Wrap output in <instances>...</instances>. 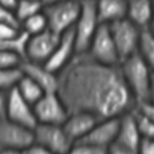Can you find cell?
<instances>
[{"label": "cell", "mask_w": 154, "mask_h": 154, "mask_svg": "<svg viewBox=\"0 0 154 154\" xmlns=\"http://www.w3.org/2000/svg\"><path fill=\"white\" fill-rule=\"evenodd\" d=\"M57 93L70 113L88 112L99 119L117 118L136 107L120 65L99 63L87 53L76 54L58 72Z\"/></svg>", "instance_id": "cell-1"}, {"label": "cell", "mask_w": 154, "mask_h": 154, "mask_svg": "<svg viewBox=\"0 0 154 154\" xmlns=\"http://www.w3.org/2000/svg\"><path fill=\"white\" fill-rule=\"evenodd\" d=\"M119 65L125 83L131 91L136 105L148 101L153 75V70L149 67V65L138 53L122 60Z\"/></svg>", "instance_id": "cell-2"}, {"label": "cell", "mask_w": 154, "mask_h": 154, "mask_svg": "<svg viewBox=\"0 0 154 154\" xmlns=\"http://www.w3.org/2000/svg\"><path fill=\"white\" fill-rule=\"evenodd\" d=\"M100 24L96 0H81V12L73 26L77 54L87 53Z\"/></svg>", "instance_id": "cell-3"}, {"label": "cell", "mask_w": 154, "mask_h": 154, "mask_svg": "<svg viewBox=\"0 0 154 154\" xmlns=\"http://www.w3.org/2000/svg\"><path fill=\"white\" fill-rule=\"evenodd\" d=\"M48 20V28L61 35L73 28L81 12L79 0H61L53 5L43 7Z\"/></svg>", "instance_id": "cell-4"}, {"label": "cell", "mask_w": 154, "mask_h": 154, "mask_svg": "<svg viewBox=\"0 0 154 154\" xmlns=\"http://www.w3.org/2000/svg\"><path fill=\"white\" fill-rule=\"evenodd\" d=\"M108 25H109L114 43L118 49L120 61L137 53L141 31H142L140 26L132 23L129 18L119 19Z\"/></svg>", "instance_id": "cell-5"}, {"label": "cell", "mask_w": 154, "mask_h": 154, "mask_svg": "<svg viewBox=\"0 0 154 154\" xmlns=\"http://www.w3.org/2000/svg\"><path fill=\"white\" fill-rule=\"evenodd\" d=\"M87 54L94 60L106 65L120 64V57L108 24H100L90 42Z\"/></svg>", "instance_id": "cell-6"}, {"label": "cell", "mask_w": 154, "mask_h": 154, "mask_svg": "<svg viewBox=\"0 0 154 154\" xmlns=\"http://www.w3.org/2000/svg\"><path fill=\"white\" fill-rule=\"evenodd\" d=\"M34 111L37 124H59L63 125L70 112L57 91H47L34 103Z\"/></svg>", "instance_id": "cell-7"}, {"label": "cell", "mask_w": 154, "mask_h": 154, "mask_svg": "<svg viewBox=\"0 0 154 154\" xmlns=\"http://www.w3.org/2000/svg\"><path fill=\"white\" fill-rule=\"evenodd\" d=\"M34 142V129L14 123L6 117L0 119V150L28 149Z\"/></svg>", "instance_id": "cell-8"}, {"label": "cell", "mask_w": 154, "mask_h": 154, "mask_svg": "<svg viewBox=\"0 0 154 154\" xmlns=\"http://www.w3.org/2000/svg\"><path fill=\"white\" fill-rule=\"evenodd\" d=\"M35 143L41 144L55 154H66L73 142L69 138L63 125L38 123L34 128Z\"/></svg>", "instance_id": "cell-9"}, {"label": "cell", "mask_w": 154, "mask_h": 154, "mask_svg": "<svg viewBox=\"0 0 154 154\" xmlns=\"http://www.w3.org/2000/svg\"><path fill=\"white\" fill-rule=\"evenodd\" d=\"M60 36L61 35L54 32L49 28L43 30L42 32L30 35L26 45L25 59L45 64L51 58L55 47L58 46Z\"/></svg>", "instance_id": "cell-10"}, {"label": "cell", "mask_w": 154, "mask_h": 154, "mask_svg": "<svg viewBox=\"0 0 154 154\" xmlns=\"http://www.w3.org/2000/svg\"><path fill=\"white\" fill-rule=\"evenodd\" d=\"M6 118L20 125L28 126L30 129H34L37 125L34 105L30 103L28 100H25L19 94L16 87L8 90Z\"/></svg>", "instance_id": "cell-11"}, {"label": "cell", "mask_w": 154, "mask_h": 154, "mask_svg": "<svg viewBox=\"0 0 154 154\" xmlns=\"http://www.w3.org/2000/svg\"><path fill=\"white\" fill-rule=\"evenodd\" d=\"M76 54L77 52L75 41V29L71 28L64 34H61L58 46L55 47L51 58L45 63V65L49 70L58 73L72 60V58Z\"/></svg>", "instance_id": "cell-12"}, {"label": "cell", "mask_w": 154, "mask_h": 154, "mask_svg": "<svg viewBox=\"0 0 154 154\" xmlns=\"http://www.w3.org/2000/svg\"><path fill=\"white\" fill-rule=\"evenodd\" d=\"M118 128H119V117L100 119L88 132V135L78 142H85L97 147L108 148L117 138Z\"/></svg>", "instance_id": "cell-13"}, {"label": "cell", "mask_w": 154, "mask_h": 154, "mask_svg": "<svg viewBox=\"0 0 154 154\" xmlns=\"http://www.w3.org/2000/svg\"><path fill=\"white\" fill-rule=\"evenodd\" d=\"M97 120L100 119L88 112H71L64 122L63 128L69 138L75 143L84 138L93 129V126L97 123Z\"/></svg>", "instance_id": "cell-14"}, {"label": "cell", "mask_w": 154, "mask_h": 154, "mask_svg": "<svg viewBox=\"0 0 154 154\" xmlns=\"http://www.w3.org/2000/svg\"><path fill=\"white\" fill-rule=\"evenodd\" d=\"M24 75L31 77L37 82L45 91H57L58 89V73L49 70L42 63H35L31 60H24L20 65Z\"/></svg>", "instance_id": "cell-15"}, {"label": "cell", "mask_w": 154, "mask_h": 154, "mask_svg": "<svg viewBox=\"0 0 154 154\" xmlns=\"http://www.w3.org/2000/svg\"><path fill=\"white\" fill-rule=\"evenodd\" d=\"M141 141H142V135L140 132V129L134 114V109L120 116L116 142H119L124 146H128L130 148L138 150Z\"/></svg>", "instance_id": "cell-16"}, {"label": "cell", "mask_w": 154, "mask_h": 154, "mask_svg": "<svg viewBox=\"0 0 154 154\" xmlns=\"http://www.w3.org/2000/svg\"><path fill=\"white\" fill-rule=\"evenodd\" d=\"M96 11L100 23L111 24L126 18L128 0H96Z\"/></svg>", "instance_id": "cell-17"}, {"label": "cell", "mask_w": 154, "mask_h": 154, "mask_svg": "<svg viewBox=\"0 0 154 154\" xmlns=\"http://www.w3.org/2000/svg\"><path fill=\"white\" fill-rule=\"evenodd\" d=\"M154 12V0H128V13L132 23L141 29L149 26Z\"/></svg>", "instance_id": "cell-18"}, {"label": "cell", "mask_w": 154, "mask_h": 154, "mask_svg": "<svg viewBox=\"0 0 154 154\" xmlns=\"http://www.w3.org/2000/svg\"><path fill=\"white\" fill-rule=\"evenodd\" d=\"M16 88L19 91V94L32 105L35 102H37L42 97V95L46 93L45 89L37 82H35L31 77H29L24 73L20 77L19 82L17 83Z\"/></svg>", "instance_id": "cell-19"}, {"label": "cell", "mask_w": 154, "mask_h": 154, "mask_svg": "<svg viewBox=\"0 0 154 154\" xmlns=\"http://www.w3.org/2000/svg\"><path fill=\"white\" fill-rule=\"evenodd\" d=\"M137 53L154 71V34L148 28L142 29L141 31Z\"/></svg>", "instance_id": "cell-20"}, {"label": "cell", "mask_w": 154, "mask_h": 154, "mask_svg": "<svg viewBox=\"0 0 154 154\" xmlns=\"http://www.w3.org/2000/svg\"><path fill=\"white\" fill-rule=\"evenodd\" d=\"M29 36H30L29 34H26L25 31L22 30L18 35H16L13 37L0 38V49L17 53V54H19L20 57H23L25 59L26 45H28Z\"/></svg>", "instance_id": "cell-21"}, {"label": "cell", "mask_w": 154, "mask_h": 154, "mask_svg": "<svg viewBox=\"0 0 154 154\" xmlns=\"http://www.w3.org/2000/svg\"><path fill=\"white\" fill-rule=\"evenodd\" d=\"M20 28L23 31H25L29 35H35V34L42 32L43 30L48 29V20H47V17L43 10L24 19L20 23Z\"/></svg>", "instance_id": "cell-22"}, {"label": "cell", "mask_w": 154, "mask_h": 154, "mask_svg": "<svg viewBox=\"0 0 154 154\" xmlns=\"http://www.w3.org/2000/svg\"><path fill=\"white\" fill-rule=\"evenodd\" d=\"M43 4L41 1H36V0H18L17 6L14 8V13L19 20V23H22L24 19H26L28 17L41 12L43 10Z\"/></svg>", "instance_id": "cell-23"}, {"label": "cell", "mask_w": 154, "mask_h": 154, "mask_svg": "<svg viewBox=\"0 0 154 154\" xmlns=\"http://www.w3.org/2000/svg\"><path fill=\"white\" fill-rule=\"evenodd\" d=\"M23 76L22 67H0V89L8 91L17 85L20 77Z\"/></svg>", "instance_id": "cell-24"}, {"label": "cell", "mask_w": 154, "mask_h": 154, "mask_svg": "<svg viewBox=\"0 0 154 154\" xmlns=\"http://www.w3.org/2000/svg\"><path fill=\"white\" fill-rule=\"evenodd\" d=\"M134 114L142 138H154V120L136 107L134 108Z\"/></svg>", "instance_id": "cell-25"}, {"label": "cell", "mask_w": 154, "mask_h": 154, "mask_svg": "<svg viewBox=\"0 0 154 154\" xmlns=\"http://www.w3.org/2000/svg\"><path fill=\"white\" fill-rule=\"evenodd\" d=\"M66 154H107V148L97 147L85 142H76Z\"/></svg>", "instance_id": "cell-26"}, {"label": "cell", "mask_w": 154, "mask_h": 154, "mask_svg": "<svg viewBox=\"0 0 154 154\" xmlns=\"http://www.w3.org/2000/svg\"><path fill=\"white\" fill-rule=\"evenodd\" d=\"M25 59L17 53L0 49V67H19Z\"/></svg>", "instance_id": "cell-27"}, {"label": "cell", "mask_w": 154, "mask_h": 154, "mask_svg": "<svg viewBox=\"0 0 154 154\" xmlns=\"http://www.w3.org/2000/svg\"><path fill=\"white\" fill-rule=\"evenodd\" d=\"M0 23H10L20 26V23L14 13V10L2 5L1 2H0Z\"/></svg>", "instance_id": "cell-28"}, {"label": "cell", "mask_w": 154, "mask_h": 154, "mask_svg": "<svg viewBox=\"0 0 154 154\" xmlns=\"http://www.w3.org/2000/svg\"><path fill=\"white\" fill-rule=\"evenodd\" d=\"M22 31V28L10 23H0V38H8L18 35Z\"/></svg>", "instance_id": "cell-29"}, {"label": "cell", "mask_w": 154, "mask_h": 154, "mask_svg": "<svg viewBox=\"0 0 154 154\" xmlns=\"http://www.w3.org/2000/svg\"><path fill=\"white\" fill-rule=\"evenodd\" d=\"M107 154H138V150L114 141L107 148Z\"/></svg>", "instance_id": "cell-30"}, {"label": "cell", "mask_w": 154, "mask_h": 154, "mask_svg": "<svg viewBox=\"0 0 154 154\" xmlns=\"http://www.w3.org/2000/svg\"><path fill=\"white\" fill-rule=\"evenodd\" d=\"M138 154H154V138H142Z\"/></svg>", "instance_id": "cell-31"}, {"label": "cell", "mask_w": 154, "mask_h": 154, "mask_svg": "<svg viewBox=\"0 0 154 154\" xmlns=\"http://www.w3.org/2000/svg\"><path fill=\"white\" fill-rule=\"evenodd\" d=\"M25 150H26V154H55L52 150H49L48 148H46V147H43L41 144H37L35 142Z\"/></svg>", "instance_id": "cell-32"}, {"label": "cell", "mask_w": 154, "mask_h": 154, "mask_svg": "<svg viewBox=\"0 0 154 154\" xmlns=\"http://www.w3.org/2000/svg\"><path fill=\"white\" fill-rule=\"evenodd\" d=\"M7 95L8 91L0 89V119L6 117V108H7Z\"/></svg>", "instance_id": "cell-33"}, {"label": "cell", "mask_w": 154, "mask_h": 154, "mask_svg": "<svg viewBox=\"0 0 154 154\" xmlns=\"http://www.w3.org/2000/svg\"><path fill=\"white\" fill-rule=\"evenodd\" d=\"M0 154H26L25 149H1Z\"/></svg>", "instance_id": "cell-34"}, {"label": "cell", "mask_w": 154, "mask_h": 154, "mask_svg": "<svg viewBox=\"0 0 154 154\" xmlns=\"http://www.w3.org/2000/svg\"><path fill=\"white\" fill-rule=\"evenodd\" d=\"M0 2H1L2 5H5V6H7V7H10V8L14 10V8H16V6H17L18 0H0Z\"/></svg>", "instance_id": "cell-35"}, {"label": "cell", "mask_w": 154, "mask_h": 154, "mask_svg": "<svg viewBox=\"0 0 154 154\" xmlns=\"http://www.w3.org/2000/svg\"><path fill=\"white\" fill-rule=\"evenodd\" d=\"M150 102L154 103V71L152 75V82H150V90H149V100Z\"/></svg>", "instance_id": "cell-36"}, {"label": "cell", "mask_w": 154, "mask_h": 154, "mask_svg": "<svg viewBox=\"0 0 154 154\" xmlns=\"http://www.w3.org/2000/svg\"><path fill=\"white\" fill-rule=\"evenodd\" d=\"M41 1H42L43 6H48V5H53V4H55V2H59V1H61V0H41Z\"/></svg>", "instance_id": "cell-37"}, {"label": "cell", "mask_w": 154, "mask_h": 154, "mask_svg": "<svg viewBox=\"0 0 154 154\" xmlns=\"http://www.w3.org/2000/svg\"><path fill=\"white\" fill-rule=\"evenodd\" d=\"M148 29L154 34V12H153V17H152V20H150V24H149Z\"/></svg>", "instance_id": "cell-38"}, {"label": "cell", "mask_w": 154, "mask_h": 154, "mask_svg": "<svg viewBox=\"0 0 154 154\" xmlns=\"http://www.w3.org/2000/svg\"><path fill=\"white\" fill-rule=\"evenodd\" d=\"M36 1H41V0H36ZM41 2H42V1H41Z\"/></svg>", "instance_id": "cell-39"}, {"label": "cell", "mask_w": 154, "mask_h": 154, "mask_svg": "<svg viewBox=\"0 0 154 154\" xmlns=\"http://www.w3.org/2000/svg\"><path fill=\"white\" fill-rule=\"evenodd\" d=\"M79 1H81V0H79Z\"/></svg>", "instance_id": "cell-40"}]
</instances>
